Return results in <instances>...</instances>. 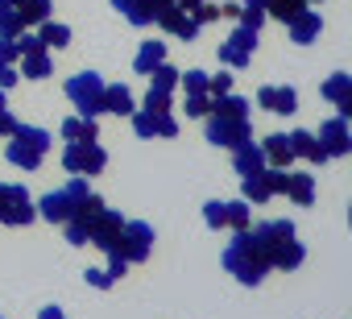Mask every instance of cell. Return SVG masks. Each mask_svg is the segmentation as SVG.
Returning a JSON list of instances; mask_svg holds the SVG:
<instances>
[{
  "label": "cell",
  "instance_id": "42",
  "mask_svg": "<svg viewBox=\"0 0 352 319\" xmlns=\"http://www.w3.org/2000/svg\"><path fill=\"white\" fill-rule=\"evenodd\" d=\"M187 116H208V108H212V96H187Z\"/></svg>",
  "mask_w": 352,
  "mask_h": 319
},
{
  "label": "cell",
  "instance_id": "45",
  "mask_svg": "<svg viewBox=\"0 0 352 319\" xmlns=\"http://www.w3.org/2000/svg\"><path fill=\"white\" fill-rule=\"evenodd\" d=\"M104 270H108V274H112V278H116V282H120V278H124V274H129V261H124V257H120V253H108V265H104Z\"/></svg>",
  "mask_w": 352,
  "mask_h": 319
},
{
  "label": "cell",
  "instance_id": "46",
  "mask_svg": "<svg viewBox=\"0 0 352 319\" xmlns=\"http://www.w3.org/2000/svg\"><path fill=\"white\" fill-rule=\"evenodd\" d=\"M0 63H17V42L13 38H0Z\"/></svg>",
  "mask_w": 352,
  "mask_h": 319
},
{
  "label": "cell",
  "instance_id": "3",
  "mask_svg": "<svg viewBox=\"0 0 352 319\" xmlns=\"http://www.w3.org/2000/svg\"><path fill=\"white\" fill-rule=\"evenodd\" d=\"M224 270H228L241 286H257V282L270 274V261H265V253H261V245H257V236H253L249 228H241V232L228 241V249H224Z\"/></svg>",
  "mask_w": 352,
  "mask_h": 319
},
{
  "label": "cell",
  "instance_id": "9",
  "mask_svg": "<svg viewBox=\"0 0 352 319\" xmlns=\"http://www.w3.org/2000/svg\"><path fill=\"white\" fill-rule=\"evenodd\" d=\"M208 141L224 145V149H236V145L253 141V120L249 116H216V112H208Z\"/></svg>",
  "mask_w": 352,
  "mask_h": 319
},
{
  "label": "cell",
  "instance_id": "33",
  "mask_svg": "<svg viewBox=\"0 0 352 319\" xmlns=\"http://www.w3.org/2000/svg\"><path fill=\"white\" fill-rule=\"evenodd\" d=\"M38 38L46 42V50H50V46L58 50V46H67V42H71V30H67L63 21H42V25H38Z\"/></svg>",
  "mask_w": 352,
  "mask_h": 319
},
{
  "label": "cell",
  "instance_id": "12",
  "mask_svg": "<svg viewBox=\"0 0 352 319\" xmlns=\"http://www.w3.org/2000/svg\"><path fill=\"white\" fill-rule=\"evenodd\" d=\"M120 228H124V220H120V212H112V208H100L91 220H87V245H96V249H116V236H120Z\"/></svg>",
  "mask_w": 352,
  "mask_h": 319
},
{
  "label": "cell",
  "instance_id": "19",
  "mask_svg": "<svg viewBox=\"0 0 352 319\" xmlns=\"http://www.w3.org/2000/svg\"><path fill=\"white\" fill-rule=\"evenodd\" d=\"M319 91L340 108V116H352V75L336 71V75H327V79H323V87H319Z\"/></svg>",
  "mask_w": 352,
  "mask_h": 319
},
{
  "label": "cell",
  "instance_id": "47",
  "mask_svg": "<svg viewBox=\"0 0 352 319\" xmlns=\"http://www.w3.org/2000/svg\"><path fill=\"white\" fill-rule=\"evenodd\" d=\"M38 319H67V315H63V307H42Z\"/></svg>",
  "mask_w": 352,
  "mask_h": 319
},
{
  "label": "cell",
  "instance_id": "14",
  "mask_svg": "<svg viewBox=\"0 0 352 319\" xmlns=\"http://www.w3.org/2000/svg\"><path fill=\"white\" fill-rule=\"evenodd\" d=\"M319 145L327 157H348L352 153V129H348V116H331L319 124Z\"/></svg>",
  "mask_w": 352,
  "mask_h": 319
},
{
  "label": "cell",
  "instance_id": "29",
  "mask_svg": "<svg viewBox=\"0 0 352 319\" xmlns=\"http://www.w3.org/2000/svg\"><path fill=\"white\" fill-rule=\"evenodd\" d=\"M179 67H170V63H157L153 71H149V91H170L174 96V87H179Z\"/></svg>",
  "mask_w": 352,
  "mask_h": 319
},
{
  "label": "cell",
  "instance_id": "10",
  "mask_svg": "<svg viewBox=\"0 0 352 319\" xmlns=\"http://www.w3.org/2000/svg\"><path fill=\"white\" fill-rule=\"evenodd\" d=\"M253 50H257V30H249V25H236L224 42H220V63L224 67H232V71H245L249 63H253Z\"/></svg>",
  "mask_w": 352,
  "mask_h": 319
},
{
  "label": "cell",
  "instance_id": "24",
  "mask_svg": "<svg viewBox=\"0 0 352 319\" xmlns=\"http://www.w3.org/2000/svg\"><path fill=\"white\" fill-rule=\"evenodd\" d=\"M104 112L133 116V91H129L124 83H104Z\"/></svg>",
  "mask_w": 352,
  "mask_h": 319
},
{
  "label": "cell",
  "instance_id": "23",
  "mask_svg": "<svg viewBox=\"0 0 352 319\" xmlns=\"http://www.w3.org/2000/svg\"><path fill=\"white\" fill-rule=\"evenodd\" d=\"M241 5L261 9V13H270V17H278V21H290L294 13L307 9V0H241Z\"/></svg>",
  "mask_w": 352,
  "mask_h": 319
},
{
  "label": "cell",
  "instance_id": "17",
  "mask_svg": "<svg viewBox=\"0 0 352 319\" xmlns=\"http://www.w3.org/2000/svg\"><path fill=\"white\" fill-rule=\"evenodd\" d=\"M166 5L170 0H112V9H120V17L133 25H157V13Z\"/></svg>",
  "mask_w": 352,
  "mask_h": 319
},
{
  "label": "cell",
  "instance_id": "41",
  "mask_svg": "<svg viewBox=\"0 0 352 319\" xmlns=\"http://www.w3.org/2000/svg\"><path fill=\"white\" fill-rule=\"evenodd\" d=\"M145 108L149 112H170V91H145Z\"/></svg>",
  "mask_w": 352,
  "mask_h": 319
},
{
  "label": "cell",
  "instance_id": "44",
  "mask_svg": "<svg viewBox=\"0 0 352 319\" xmlns=\"http://www.w3.org/2000/svg\"><path fill=\"white\" fill-rule=\"evenodd\" d=\"M232 91V75H208V96H224Z\"/></svg>",
  "mask_w": 352,
  "mask_h": 319
},
{
  "label": "cell",
  "instance_id": "15",
  "mask_svg": "<svg viewBox=\"0 0 352 319\" xmlns=\"http://www.w3.org/2000/svg\"><path fill=\"white\" fill-rule=\"evenodd\" d=\"M157 25H162L170 38H179V42H195V38H199V21H195L187 9H179V5H166V9L157 13Z\"/></svg>",
  "mask_w": 352,
  "mask_h": 319
},
{
  "label": "cell",
  "instance_id": "18",
  "mask_svg": "<svg viewBox=\"0 0 352 319\" xmlns=\"http://www.w3.org/2000/svg\"><path fill=\"white\" fill-rule=\"evenodd\" d=\"M286 141H290V153L302 157V162H311V166H323V162H327V153H323V145H319L315 133L294 129V133H286Z\"/></svg>",
  "mask_w": 352,
  "mask_h": 319
},
{
  "label": "cell",
  "instance_id": "40",
  "mask_svg": "<svg viewBox=\"0 0 352 319\" xmlns=\"http://www.w3.org/2000/svg\"><path fill=\"white\" fill-rule=\"evenodd\" d=\"M236 21H241V25H249V30H261V21H265V13H261V9H249V5H241V13H236Z\"/></svg>",
  "mask_w": 352,
  "mask_h": 319
},
{
  "label": "cell",
  "instance_id": "1",
  "mask_svg": "<svg viewBox=\"0 0 352 319\" xmlns=\"http://www.w3.org/2000/svg\"><path fill=\"white\" fill-rule=\"evenodd\" d=\"M34 208H38V216H46L50 224H67V220H75V216H96V212L104 208V199L87 187V179H83V175H75L67 187H58V191L42 195Z\"/></svg>",
  "mask_w": 352,
  "mask_h": 319
},
{
  "label": "cell",
  "instance_id": "8",
  "mask_svg": "<svg viewBox=\"0 0 352 319\" xmlns=\"http://www.w3.org/2000/svg\"><path fill=\"white\" fill-rule=\"evenodd\" d=\"M108 253H120L129 265H141V261L153 253V224H145V220H124V228H120V236H116V249H108Z\"/></svg>",
  "mask_w": 352,
  "mask_h": 319
},
{
  "label": "cell",
  "instance_id": "20",
  "mask_svg": "<svg viewBox=\"0 0 352 319\" xmlns=\"http://www.w3.org/2000/svg\"><path fill=\"white\" fill-rule=\"evenodd\" d=\"M286 30H290V42H298V46H311V42L319 38L323 21H319V13H315V9H302V13H294V17L286 21Z\"/></svg>",
  "mask_w": 352,
  "mask_h": 319
},
{
  "label": "cell",
  "instance_id": "16",
  "mask_svg": "<svg viewBox=\"0 0 352 319\" xmlns=\"http://www.w3.org/2000/svg\"><path fill=\"white\" fill-rule=\"evenodd\" d=\"M257 108H265V112H278V116H290V112H298V91L294 87H278V83H265V87H257Z\"/></svg>",
  "mask_w": 352,
  "mask_h": 319
},
{
  "label": "cell",
  "instance_id": "4",
  "mask_svg": "<svg viewBox=\"0 0 352 319\" xmlns=\"http://www.w3.org/2000/svg\"><path fill=\"white\" fill-rule=\"evenodd\" d=\"M9 137H13V141H9L5 157H9L13 166H21V170H38V166H42V157L50 153V141H54L46 129H38V124H21V120H17V129H13Z\"/></svg>",
  "mask_w": 352,
  "mask_h": 319
},
{
  "label": "cell",
  "instance_id": "30",
  "mask_svg": "<svg viewBox=\"0 0 352 319\" xmlns=\"http://www.w3.org/2000/svg\"><path fill=\"white\" fill-rule=\"evenodd\" d=\"M13 5H17V13H21L25 30H30V25L50 21V0H13Z\"/></svg>",
  "mask_w": 352,
  "mask_h": 319
},
{
  "label": "cell",
  "instance_id": "31",
  "mask_svg": "<svg viewBox=\"0 0 352 319\" xmlns=\"http://www.w3.org/2000/svg\"><path fill=\"white\" fill-rule=\"evenodd\" d=\"M208 112H216V116H249V100L224 91V96H212V108Z\"/></svg>",
  "mask_w": 352,
  "mask_h": 319
},
{
  "label": "cell",
  "instance_id": "27",
  "mask_svg": "<svg viewBox=\"0 0 352 319\" xmlns=\"http://www.w3.org/2000/svg\"><path fill=\"white\" fill-rule=\"evenodd\" d=\"M282 195H290L294 204L307 208V204H315V179H311V175H290V170H286V191H282Z\"/></svg>",
  "mask_w": 352,
  "mask_h": 319
},
{
  "label": "cell",
  "instance_id": "37",
  "mask_svg": "<svg viewBox=\"0 0 352 319\" xmlns=\"http://www.w3.org/2000/svg\"><path fill=\"white\" fill-rule=\"evenodd\" d=\"M83 278H87V286H96V290H112V286H116V278H112L108 270H83Z\"/></svg>",
  "mask_w": 352,
  "mask_h": 319
},
{
  "label": "cell",
  "instance_id": "32",
  "mask_svg": "<svg viewBox=\"0 0 352 319\" xmlns=\"http://www.w3.org/2000/svg\"><path fill=\"white\" fill-rule=\"evenodd\" d=\"M21 30H25V21L17 13V5L13 0H0V38H17Z\"/></svg>",
  "mask_w": 352,
  "mask_h": 319
},
{
  "label": "cell",
  "instance_id": "34",
  "mask_svg": "<svg viewBox=\"0 0 352 319\" xmlns=\"http://www.w3.org/2000/svg\"><path fill=\"white\" fill-rule=\"evenodd\" d=\"M224 212H228V228H232V232H241V228H249V224H253V208H249L245 199L224 204Z\"/></svg>",
  "mask_w": 352,
  "mask_h": 319
},
{
  "label": "cell",
  "instance_id": "38",
  "mask_svg": "<svg viewBox=\"0 0 352 319\" xmlns=\"http://www.w3.org/2000/svg\"><path fill=\"white\" fill-rule=\"evenodd\" d=\"M17 129V116L9 112V100H5V91H0V137H9Z\"/></svg>",
  "mask_w": 352,
  "mask_h": 319
},
{
  "label": "cell",
  "instance_id": "11",
  "mask_svg": "<svg viewBox=\"0 0 352 319\" xmlns=\"http://www.w3.org/2000/svg\"><path fill=\"white\" fill-rule=\"evenodd\" d=\"M282 191H286V170L282 166H265V170H257V175H249L241 183V199L245 204H270Z\"/></svg>",
  "mask_w": 352,
  "mask_h": 319
},
{
  "label": "cell",
  "instance_id": "21",
  "mask_svg": "<svg viewBox=\"0 0 352 319\" xmlns=\"http://www.w3.org/2000/svg\"><path fill=\"white\" fill-rule=\"evenodd\" d=\"M232 166H236V175H257V170H265V153H261V141H245V145H236L232 149Z\"/></svg>",
  "mask_w": 352,
  "mask_h": 319
},
{
  "label": "cell",
  "instance_id": "36",
  "mask_svg": "<svg viewBox=\"0 0 352 319\" xmlns=\"http://www.w3.org/2000/svg\"><path fill=\"white\" fill-rule=\"evenodd\" d=\"M204 224H208V228H216V232H220V228H228V212H224V204H220V199L204 204Z\"/></svg>",
  "mask_w": 352,
  "mask_h": 319
},
{
  "label": "cell",
  "instance_id": "26",
  "mask_svg": "<svg viewBox=\"0 0 352 319\" xmlns=\"http://www.w3.org/2000/svg\"><path fill=\"white\" fill-rule=\"evenodd\" d=\"M63 137L67 141H100L96 116H71V120H63Z\"/></svg>",
  "mask_w": 352,
  "mask_h": 319
},
{
  "label": "cell",
  "instance_id": "49",
  "mask_svg": "<svg viewBox=\"0 0 352 319\" xmlns=\"http://www.w3.org/2000/svg\"><path fill=\"white\" fill-rule=\"evenodd\" d=\"M170 5H174V0H170Z\"/></svg>",
  "mask_w": 352,
  "mask_h": 319
},
{
  "label": "cell",
  "instance_id": "28",
  "mask_svg": "<svg viewBox=\"0 0 352 319\" xmlns=\"http://www.w3.org/2000/svg\"><path fill=\"white\" fill-rule=\"evenodd\" d=\"M21 75H25V79H50V75H54V63H50V50H38V54H25V58H21Z\"/></svg>",
  "mask_w": 352,
  "mask_h": 319
},
{
  "label": "cell",
  "instance_id": "5",
  "mask_svg": "<svg viewBox=\"0 0 352 319\" xmlns=\"http://www.w3.org/2000/svg\"><path fill=\"white\" fill-rule=\"evenodd\" d=\"M63 166H67V175H83V179L104 175V166H108V149H104L100 141H67V149H63Z\"/></svg>",
  "mask_w": 352,
  "mask_h": 319
},
{
  "label": "cell",
  "instance_id": "6",
  "mask_svg": "<svg viewBox=\"0 0 352 319\" xmlns=\"http://www.w3.org/2000/svg\"><path fill=\"white\" fill-rule=\"evenodd\" d=\"M34 216H38L34 195L21 183H0V224L25 228V224H34Z\"/></svg>",
  "mask_w": 352,
  "mask_h": 319
},
{
  "label": "cell",
  "instance_id": "35",
  "mask_svg": "<svg viewBox=\"0 0 352 319\" xmlns=\"http://www.w3.org/2000/svg\"><path fill=\"white\" fill-rule=\"evenodd\" d=\"M179 87H183L187 96H208V71H187V75H179Z\"/></svg>",
  "mask_w": 352,
  "mask_h": 319
},
{
  "label": "cell",
  "instance_id": "48",
  "mask_svg": "<svg viewBox=\"0 0 352 319\" xmlns=\"http://www.w3.org/2000/svg\"><path fill=\"white\" fill-rule=\"evenodd\" d=\"M0 319H5V315H0Z\"/></svg>",
  "mask_w": 352,
  "mask_h": 319
},
{
  "label": "cell",
  "instance_id": "25",
  "mask_svg": "<svg viewBox=\"0 0 352 319\" xmlns=\"http://www.w3.org/2000/svg\"><path fill=\"white\" fill-rule=\"evenodd\" d=\"M157 63H166V42H141V50L133 58V71L137 75H149Z\"/></svg>",
  "mask_w": 352,
  "mask_h": 319
},
{
  "label": "cell",
  "instance_id": "43",
  "mask_svg": "<svg viewBox=\"0 0 352 319\" xmlns=\"http://www.w3.org/2000/svg\"><path fill=\"white\" fill-rule=\"evenodd\" d=\"M191 17H195L199 25H208V21H216V17H220V5H208V0H204V5H195V9H191Z\"/></svg>",
  "mask_w": 352,
  "mask_h": 319
},
{
  "label": "cell",
  "instance_id": "39",
  "mask_svg": "<svg viewBox=\"0 0 352 319\" xmlns=\"http://www.w3.org/2000/svg\"><path fill=\"white\" fill-rule=\"evenodd\" d=\"M21 83V71L13 67V63H0V91H9V87H17Z\"/></svg>",
  "mask_w": 352,
  "mask_h": 319
},
{
  "label": "cell",
  "instance_id": "7",
  "mask_svg": "<svg viewBox=\"0 0 352 319\" xmlns=\"http://www.w3.org/2000/svg\"><path fill=\"white\" fill-rule=\"evenodd\" d=\"M67 100L79 108V116H100L104 112V79L96 71L71 75L67 79Z\"/></svg>",
  "mask_w": 352,
  "mask_h": 319
},
{
  "label": "cell",
  "instance_id": "22",
  "mask_svg": "<svg viewBox=\"0 0 352 319\" xmlns=\"http://www.w3.org/2000/svg\"><path fill=\"white\" fill-rule=\"evenodd\" d=\"M261 153H265V166H282V170H290V162H294L286 133H270V137L261 141Z\"/></svg>",
  "mask_w": 352,
  "mask_h": 319
},
{
  "label": "cell",
  "instance_id": "13",
  "mask_svg": "<svg viewBox=\"0 0 352 319\" xmlns=\"http://www.w3.org/2000/svg\"><path fill=\"white\" fill-rule=\"evenodd\" d=\"M133 133L153 141V137H174L179 133V120L174 112H149V108H133Z\"/></svg>",
  "mask_w": 352,
  "mask_h": 319
},
{
  "label": "cell",
  "instance_id": "2",
  "mask_svg": "<svg viewBox=\"0 0 352 319\" xmlns=\"http://www.w3.org/2000/svg\"><path fill=\"white\" fill-rule=\"evenodd\" d=\"M249 232L257 236V245H261L270 270H298V265H302L307 249H302V241H298V232H294L290 220H265V224H257V228H249Z\"/></svg>",
  "mask_w": 352,
  "mask_h": 319
}]
</instances>
